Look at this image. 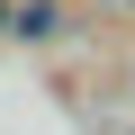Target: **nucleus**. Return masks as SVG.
<instances>
[{
  "label": "nucleus",
  "mask_w": 135,
  "mask_h": 135,
  "mask_svg": "<svg viewBox=\"0 0 135 135\" xmlns=\"http://www.w3.org/2000/svg\"><path fill=\"white\" fill-rule=\"evenodd\" d=\"M0 27H9V9H0Z\"/></svg>",
  "instance_id": "nucleus-1"
}]
</instances>
